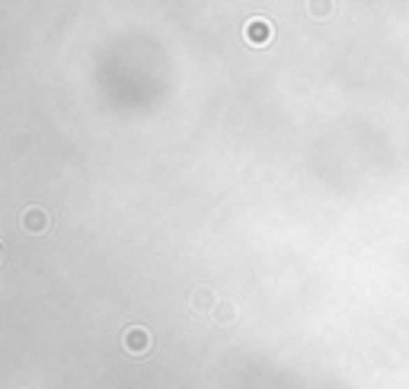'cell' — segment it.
I'll return each instance as SVG.
<instances>
[{"label":"cell","mask_w":409,"mask_h":389,"mask_svg":"<svg viewBox=\"0 0 409 389\" xmlns=\"http://www.w3.org/2000/svg\"><path fill=\"white\" fill-rule=\"evenodd\" d=\"M121 348H125V354H131V358H144L147 351L154 348V335L147 326H128V329L121 332Z\"/></svg>","instance_id":"obj_1"},{"label":"cell","mask_w":409,"mask_h":389,"mask_svg":"<svg viewBox=\"0 0 409 389\" xmlns=\"http://www.w3.org/2000/svg\"><path fill=\"white\" fill-rule=\"evenodd\" d=\"M20 227H23L26 233H45L48 227H52V218H48L45 208H38V204H29V208L20 214Z\"/></svg>","instance_id":"obj_2"},{"label":"cell","mask_w":409,"mask_h":389,"mask_svg":"<svg viewBox=\"0 0 409 389\" xmlns=\"http://www.w3.org/2000/svg\"><path fill=\"white\" fill-rule=\"evenodd\" d=\"M243 36H246V42H250L253 48H262V45H269V38H272V23L262 20V16H253V20H246V26H243Z\"/></svg>","instance_id":"obj_3"},{"label":"cell","mask_w":409,"mask_h":389,"mask_svg":"<svg viewBox=\"0 0 409 389\" xmlns=\"http://www.w3.org/2000/svg\"><path fill=\"white\" fill-rule=\"evenodd\" d=\"M211 322L221 326V329H230V326L240 322V307H237L234 300H221L218 307H214V313H211Z\"/></svg>","instance_id":"obj_4"},{"label":"cell","mask_w":409,"mask_h":389,"mask_svg":"<svg viewBox=\"0 0 409 389\" xmlns=\"http://www.w3.org/2000/svg\"><path fill=\"white\" fill-rule=\"evenodd\" d=\"M221 300H218V293L211 291V287H195V291H192V307L198 310V313H208L211 316L214 313V307H218Z\"/></svg>","instance_id":"obj_5"}]
</instances>
